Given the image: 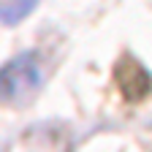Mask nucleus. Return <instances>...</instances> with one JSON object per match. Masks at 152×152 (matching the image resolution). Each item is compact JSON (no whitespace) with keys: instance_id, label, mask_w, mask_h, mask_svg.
<instances>
[{"instance_id":"1","label":"nucleus","mask_w":152,"mask_h":152,"mask_svg":"<svg viewBox=\"0 0 152 152\" xmlns=\"http://www.w3.org/2000/svg\"><path fill=\"white\" fill-rule=\"evenodd\" d=\"M44 84V65L38 52H22L0 68V101L11 106L30 103Z\"/></svg>"},{"instance_id":"2","label":"nucleus","mask_w":152,"mask_h":152,"mask_svg":"<svg viewBox=\"0 0 152 152\" xmlns=\"http://www.w3.org/2000/svg\"><path fill=\"white\" fill-rule=\"evenodd\" d=\"M35 3H0V22H16V19H22L25 14L33 11Z\"/></svg>"}]
</instances>
